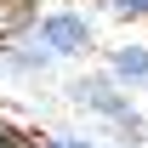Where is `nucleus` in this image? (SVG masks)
<instances>
[{
  "mask_svg": "<svg viewBox=\"0 0 148 148\" xmlns=\"http://www.w3.org/2000/svg\"><path fill=\"white\" fill-rule=\"evenodd\" d=\"M69 97H74V108H86V114H97V120H108L114 131H125L131 143L143 148V114L131 108L125 86H120L108 69H103V74H86V80H74V86H69Z\"/></svg>",
  "mask_w": 148,
  "mask_h": 148,
  "instance_id": "1",
  "label": "nucleus"
},
{
  "mask_svg": "<svg viewBox=\"0 0 148 148\" xmlns=\"http://www.w3.org/2000/svg\"><path fill=\"white\" fill-rule=\"evenodd\" d=\"M34 40L46 46V51L63 63V57H86L97 51V29L86 12H74V6H51V12H40L34 17Z\"/></svg>",
  "mask_w": 148,
  "mask_h": 148,
  "instance_id": "2",
  "label": "nucleus"
},
{
  "mask_svg": "<svg viewBox=\"0 0 148 148\" xmlns=\"http://www.w3.org/2000/svg\"><path fill=\"white\" fill-rule=\"evenodd\" d=\"M51 63H57V57L34 40V29H29V34L0 40V74H17V80H29V74H46Z\"/></svg>",
  "mask_w": 148,
  "mask_h": 148,
  "instance_id": "3",
  "label": "nucleus"
},
{
  "mask_svg": "<svg viewBox=\"0 0 148 148\" xmlns=\"http://www.w3.org/2000/svg\"><path fill=\"white\" fill-rule=\"evenodd\" d=\"M108 74L125 86V91L148 86V46H143V40H125V46H114V51H108Z\"/></svg>",
  "mask_w": 148,
  "mask_h": 148,
  "instance_id": "4",
  "label": "nucleus"
},
{
  "mask_svg": "<svg viewBox=\"0 0 148 148\" xmlns=\"http://www.w3.org/2000/svg\"><path fill=\"white\" fill-rule=\"evenodd\" d=\"M120 23H148V0H103Z\"/></svg>",
  "mask_w": 148,
  "mask_h": 148,
  "instance_id": "5",
  "label": "nucleus"
},
{
  "mask_svg": "<svg viewBox=\"0 0 148 148\" xmlns=\"http://www.w3.org/2000/svg\"><path fill=\"white\" fill-rule=\"evenodd\" d=\"M29 148H69V143H57V137H40V131H34V137H29Z\"/></svg>",
  "mask_w": 148,
  "mask_h": 148,
  "instance_id": "6",
  "label": "nucleus"
},
{
  "mask_svg": "<svg viewBox=\"0 0 148 148\" xmlns=\"http://www.w3.org/2000/svg\"><path fill=\"white\" fill-rule=\"evenodd\" d=\"M143 148H148V143H143Z\"/></svg>",
  "mask_w": 148,
  "mask_h": 148,
  "instance_id": "7",
  "label": "nucleus"
}]
</instances>
